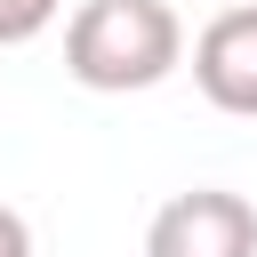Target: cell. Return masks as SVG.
Instances as JSON below:
<instances>
[{
  "label": "cell",
  "instance_id": "obj_2",
  "mask_svg": "<svg viewBox=\"0 0 257 257\" xmlns=\"http://www.w3.org/2000/svg\"><path fill=\"white\" fill-rule=\"evenodd\" d=\"M145 257H257V209L225 185H193L153 209Z\"/></svg>",
  "mask_w": 257,
  "mask_h": 257
},
{
  "label": "cell",
  "instance_id": "obj_4",
  "mask_svg": "<svg viewBox=\"0 0 257 257\" xmlns=\"http://www.w3.org/2000/svg\"><path fill=\"white\" fill-rule=\"evenodd\" d=\"M56 8H64V0H0V48L40 40V32L56 24Z\"/></svg>",
  "mask_w": 257,
  "mask_h": 257
},
{
  "label": "cell",
  "instance_id": "obj_3",
  "mask_svg": "<svg viewBox=\"0 0 257 257\" xmlns=\"http://www.w3.org/2000/svg\"><path fill=\"white\" fill-rule=\"evenodd\" d=\"M193 88L217 112L257 120V0L249 8H217L193 32Z\"/></svg>",
  "mask_w": 257,
  "mask_h": 257
},
{
  "label": "cell",
  "instance_id": "obj_5",
  "mask_svg": "<svg viewBox=\"0 0 257 257\" xmlns=\"http://www.w3.org/2000/svg\"><path fill=\"white\" fill-rule=\"evenodd\" d=\"M0 257H32V225H24L8 201H0Z\"/></svg>",
  "mask_w": 257,
  "mask_h": 257
},
{
  "label": "cell",
  "instance_id": "obj_1",
  "mask_svg": "<svg viewBox=\"0 0 257 257\" xmlns=\"http://www.w3.org/2000/svg\"><path fill=\"white\" fill-rule=\"evenodd\" d=\"M185 64V24L169 0H80L64 24V72L96 96L161 88Z\"/></svg>",
  "mask_w": 257,
  "mask_h": 257
}]
</instances>
